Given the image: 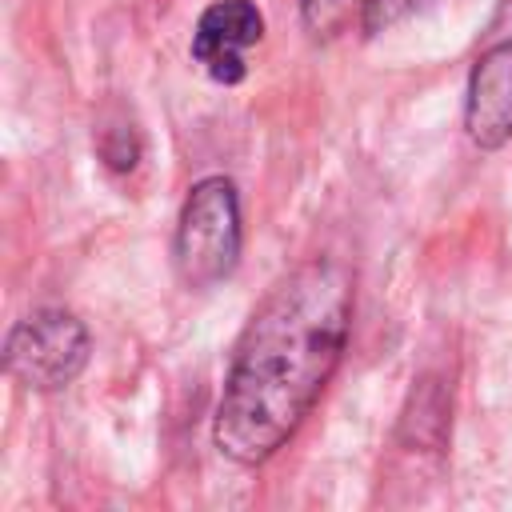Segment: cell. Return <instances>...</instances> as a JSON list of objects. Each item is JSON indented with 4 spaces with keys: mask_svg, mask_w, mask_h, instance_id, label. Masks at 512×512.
Listing matches in <instances>:
<instances>
[{
    "mask_svg": "<svg viewBox=\"0 0 512 512\" xmlns=\"http://www.w3.org/2000/svg\"><path fill=\"white\" fill-rule=\"evenodd\" d=\"M352 332V272L332 256L292 268L248 316L212 416V444L240 468L272 460L332 380Z\"/></svg>",
    "mask_w": 512,
    "mask_h": 512,
    "instance_id": "6da1fadb",
    "label": "cell"
},
{
    "mask_svg": "<svg viewBox=\"0 0 512 512\" xmlns=\"http://www.w3.org/2000/svg\"><path fill=\"white\" fill-rule=\"evenodd\" d=\"M240 196L228 176H204L184 196L176 236H172V264L180 284L212 288L220 284L240 260Z\"/></svg>",
    "mask_w": 512,
    "mask_h": 512,
    "instance_id": "7a4b0ae2",
    "label": "cell"
},
{
    "mask_svg": "<svg viewBox=\"0 0 512 512\" xmlns=\"http://www.w3.org/2000/svg\"><path fill=\"white\" fill-rule=\"evenodd\" d=\"M264 36V12L252 0H216L192 28V60L216 84H240L248 76V48Z\"/></svg>",
    "mask_w": 512,
    "mask_h": 512,
    "instance_id": "5b68a950",
    "label": "cell"
},
{
    "mask_svg": "<svg viewBox=\"0 0 512 512\" xmlns=\"http://www.w3.org/2000/svg\"><path fill=\"white\" fill-rule=\"evenodd\" d=\"M424 0H368V8H364V28L368 32H380V28H388V24H396V20H404L408 12H416Z\"/></svg>",
    "mask_w": 512,
    "mask_h": 512,
    "instance_id": "ba28073f",
    "label": "cell"
},
{
    "mask_svg": "<svg viewBox=\"0 0 512 512\" xmlns=\"http://www.w3.org/2000/svg\"><path fill=\"white\" fill-rule=\"evenodd\" d=\"M464 132L476 148L512 140V0H500L464 88Z\"/></svg>",
    "mask_w": 512,
    "mask_h": 512,
    "instance_id": "277c9868",
    "label": "cell"
},
{
    "mask_svg": "<svg viewBox=\"0 0 512 512\" xmlns=\"http://www.w3.org/2000/svg\"><path fill=\"white\" fill-rule=\"evenodd\" d=\"M88 364V328L64 308H40L12 324L4 340V368L32 392L68 388Z\"/></svg>",
    "mask_w": 512,
    "mask_h": 512,
    "instance_id": "3957f363",
    "label": "cell"
},
{
    "mask_svg": "<svg viewBox=\"0 0 512 512\" xmlns=\"http://www.w3.org/2000/svg\"><path fill=\"white\" fill-rule=\"evenodd\" d=\"M96 148H100V160H104L112 172H128V168L136 164V156H140V140H136V132H132L128 124L104 128Z\"/></svg>",
    "mask_w": 512,
    "mask_h": 512,
    "instance_id": "52a82bcc",
    "label": "cell"
},
{
    "mask_svg": "<svg viewBox=\"0 0 512 512\" xmlns=\"http://www.w3.org/2000/svg\"><path fill=\"white\" fill-rule=\"evenodd\" d=\"M368 0H300V16L304 28L316 40H336L340 32H348V24L360 16L364 20Z\"/></svg>",
    "mask_w": 512,
    "mask_h": 512,
    "instance_id": "8992f818",
    "label": "cell"
}]
</instances>
